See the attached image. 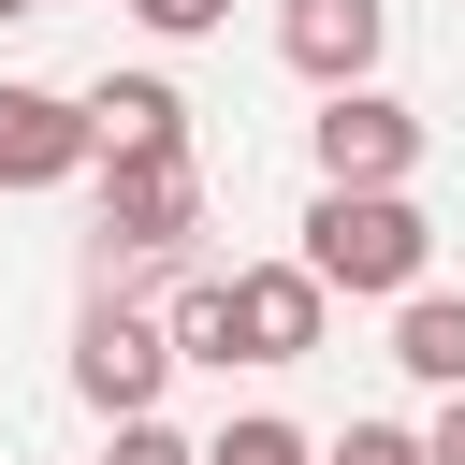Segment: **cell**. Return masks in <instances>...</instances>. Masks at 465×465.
I'll list each match as a JSON object with an SVG mask.
<instances>
[{
	"label": "cell",
	"instance_id": "9c48e42d",
	"mask_svg": "<svg viewBox=\"0 0 465 465\" xmlns=\"http://www.w3.org/2000/svg\"><path fill=\"white\" fill-rule=\"evenodd\" d=\"M392 363H407L421 392H465V305H450V291H407V305H392Z\"/></svg>",
	"mask_w": 465,
	"mask_h": 465
},
{
	"label": "cell",
	"instance_id": "7a4b0ae2",
	"mask_svg": "<svg viewBox=\"0 0 465 465\" xmlns=\"http://www.w3.org/2000/svg\"><path fill=\"white\" fill-rule=\"evenodd\" d=\"M305 145H320V189H407V160H421V116H407L392 87H334Z\"/></svg>",
	"mask_w": 465,
	"mask_h": 465
},
{
	"label": "cell",
	"instance_id": "52a82bcc",
	"mask_svg": "<svg viewBox=\"0 0 465 465\" xmlns=\"http://www.w3.org/2000/svg\"><path fill=\"white\" fill-rule=\"evenodd\" d=\"M203 218V160H102V232L116 247H174Z\"/></svg>",
	"mask_w": 465,
	"mask_h": 465
},
{
	"label": "cell",
	"instance_id": "277c9868",
	"mask_svg": "<svg viewBox=\"0 0 465 465\" xmlns=\"http://www.w3.org/2000/svg\"><path fill=\"white\" fill-rule=\"evenodd\" d=\"M378 44H392V0H276V58L334 102V87H378Z\"/></svg>",
	"mask_w": 465,
	"mask_h": 465
},
{
	"label": "cell",
	"instance_id": "5b68a950",
	"mask_svg": "<svg viewBox=\"0 0 465 465\" xmlns=\"http://www.w3.org/2000/svg\"><path fill=\"white\" fill-rule=\"evenodd\" d=\"M320 320H334V291H320L305 262H247V276H232V363H305Z\"/></svg>",
	"mask_w": 465,
	"mask_h": 465
},
{
	"label": "cell",
	"instance_id": "7c38bea8",
	"mask_svg": "<svg viewBox=\"0 0 465 465\" xmlns=\"http://www.w3.org/2000/svg\"><path fill=\"white\" fill-rule=\"evenodd\" d=\"M102 465H203V450H189L174 421H116V450H102Z\"/></svg>",
	"mask_w": 465,
	"mask_h": 465
},
{
	"label": "cell",
	"instance_id": "8fae6325",
	"mask_svg": "<svg viewBox=\"0 0 465 465\" xmlns=\"http://www.w3.org/2000/svg\"><path fill=\"white\" fill-rule=\"evenodd\" d=\"M320 465H436V450H421V436H407V421H349V436H334V450H320Z\"/></svg>",
	"mask_w": 465,
	"mask_h": 465
},
{
	"label": "cell",
	"instance_id": "5bb4252c",
	"mask_svg": "<svg viewBox=\"0 0 465 465\" xmlns=\"http://www.w3.org/2000/svg\"><path fill=\"white\" fill-rule=\"evenodd\" d=\"M436 465H465V392H436V436H421Z\"/></svg>",
	"mask_w": 465,
	"mask_h": 465
},
{
	"label": "cell",
	"instance_id": "3957f363",
	"mask_svg": "<svg viewBox=\"0 0 465 465\" xmlns=\"http://www.w3.org/2000/svg\"><path fill=\"white\" fill-rule=\"evenodd\" d=\"M160 378H174V334H160V320L102 305V320L73 334V392H87L102 421H160Z\"/></svg>",
	"mask_w": 465,
	"mask_h": 465
},
{
	"label": "cell",
	"instance_id": "8992f818",
	"mask_svg": "<svg viewBox=\"0 0 465 465\" xmlns=\"http://www.w3.org/2000/svg\"><path fill=\"white\" fill-rule=\"evenodd\" d=\"M102 145H87V102L73 87H0V189H58Z\"/></svg>",
	"mask_w": 465,
	"mask_h": 465
},
{
	"label": "cell",
	"instance_id": "9a60e30c",
	"mask_svg": "<svg viewBox=\"0 0 465 465\" xmlns=\"http://www.w3.org/2000/svg\"><path fill=\"white\" fill-rule=\"evenodd\" d=\"M15 15H44V0H0V29H15Z\"/></svg>",
	"mask_w": 465,
	"mask_h": 465
},
{
	"label": "cell",
	"instance_id": "4fadbf2b",
	"mask_svg": "<svg viewBox=\"0 0 465 465\" xmlns=\"http://www.w3.org/2000/svg\"><path fill=\"white\" fill-rule=\"evenodd\" d=\"M131 15H145V29H160V44H203V29H218V15H232V0H131Z\"/></svg>",
	"mask_w": 465,
	"mask_h": 465
},
{
	"label": "cell",
	"instance_id": "30bf717a",
	"mask_svg": "<svg viewBox=\"0 0 465 465\" xmlns=\"http://www.w3.org/2000/svg\"><path fill=\"white\" fill-rule=\"evenodd\" d=\"M203 465H320V436H305V421H276V407H247V421H218V436H203Z\"/></svg>",
	"mask_w": 465,
	"mask_h": 465
},
{
	"label": "cell",
	"instance_id": "ba28073f",
	"mask_svg": "<svg viewBox=\"0 0 465 465\" xmlns=\"http://www.w3.org/2000/svg\"><path fill=\"white\" fill-rule=\"evenodd\" d=\"M87 145H102V160H189V102H174L160 73H102V87H87Z\"/></svg>",
	"mask_w": 465,
	"mask_h": 465
},
{
	"label": "cell",
	"instance_id": "6da1fadb",
	"mask_svg": "<svg viewBox=\"0 0 465 465\" xmlns=\"http://www.w3.org/2000/svg\"><path fill=\"white\" fill-rule=\"evenodd\" d=\"M320 291H421V262H436V218L407 203V189H320L305 203V247H291Z\"/></svg>",
	"mask_w": 465,
	"mask_h": 465
}]
</instances>
